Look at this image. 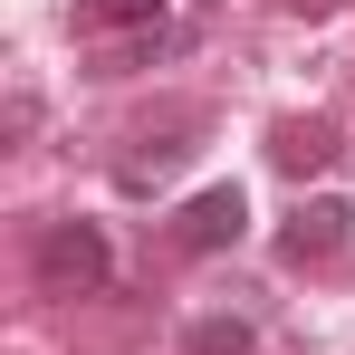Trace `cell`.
I'll use <instances>...</instances> for the list:
<instances>
[{
	"label": "cell",
	"instance_id": "obj_5",
	"mask_svg": "<svg viewBox=\"0 0 355 355\" xmlns=\"http://www.w3.org/2000/svg\"><path fill=\"white\" fill-rule=\"evenodd\" d=\"M269 154H279V173H327V164H336V135H327V125H279Z\"/></svg>",
	"mask_w": 355,
	"mask_h": 355
},
{
	"label": "cell",
	"instance_id": "obj_4",
	"mask_svg": "<svg viewBox=\"0 0 355 355\" xmlns=\"http://www.w3.org/2000/svg\"><path fill=\"white\" fill-rule=\"evenodd\" d=\"M336 250H346V211H336V202H307L288 231H279V259H288V269H327Z\"/></svg>",
	"mask_w": 355,
	"mask_h": 355
},
{
	"label": "cell",
	"instance_id": "obj_2",
	"mask_svg": "<svg viewBox=\"0 0 355 355\" xmlns=\"http://www.w3.org/2000/svg\"><path fill=\"white\" fill-rule=\"evenodd\" d=\"M202 125H211L202 106H164V116H144L135 135H125V154H116V182H125V192H154V182L202 144Z\"/></svg>",
	"mask_w": 355,
	"mask_h": 355
},
{
	"label": "cell",
	"instance_id": "obj_7",
	"mask_svg": "<svg viewBox=\"0 0 355 355\" xmlns=\"http://www.w3.org/2000/svg\"><path fill=\"white\" fill-rule=\"evenodd\" d=\"M182 355H250V327H240V317H202Z\"/></svg>",
	"mask_w": 355,
	"mask_h": 355
},
{
	"label": "cell",
	"instance_id": "obj_6",
	"mask_svg": "<svg viewBox=\"0 0 355 355\" xmlns=\"http://www.w3.org/2000/svg\"><path fill=\"white\" fill-rule=\"evenodd\" d=\"M164 0H77V29H154Z\"/></svg>",
	"mask_w": 355,
	"mask_h": 355
},
{
	"label": "cell",
	"instance_id": "obj_1",
	"mask_svg": "<svg viewBox=\"0 0 355 355\" xmlns=\"http://www.w3.org/2000/svg\"><path fill=\"white\" fill-rule=\"evenodd\" d=\"M29 279H39V297H96L116 279V250H106L96 221H49L39 250H29Z\"/></svg>",
	"mask_w": 355,
	"mask_h": 355
},
{
	"label": "cell",
	"instance_id": "obj_3",
	"mask_svg": "<svg viewBox=\"0 0 355 355\" xmlns=\"http://www.w3.org/2000/svg\"><path fill=\"white\" fill-rule=\"evenodd\" d=\"M250 231V202H240V182H211V192H192L173 221V250L182 259H211V250H231V240Z\"/></svg>",
	"mask_w": 355,
	"mask_h": 355
}]
</instances>
